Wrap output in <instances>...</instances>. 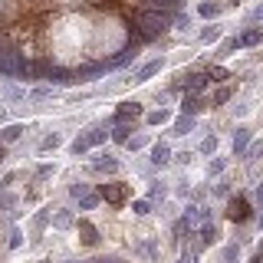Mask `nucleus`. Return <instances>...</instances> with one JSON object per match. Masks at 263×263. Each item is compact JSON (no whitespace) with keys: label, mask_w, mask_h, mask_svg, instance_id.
I'll list each match as a JSON object with an SVG mask.
<instances>
[{"label":"nucleus","mask_w":263,"mask_h":263,"mask_svg":"<svg viewBox=\"0 0 263 263\" xmlns=\"http://www.w3.org/2000/svg\"><path fill=\"white\" fill-rule=\"evenodd\" d=\"M53 164H40V168H36V178H46V175H53Z\"/></svg>","instance_id":"obj_38"},{"label":"nucleus","mask_w":263,"mask_h":263,"mask_svg":"<svg viewBox=\"0 0 263 263\" xmlns=\"http://www.w3.org/2000/svg\"><path fill=\"white\" fill-rule=\"evenodd\" d=\"M23 132H27V128H23L20 122H13V125H7L4 132H0V145H10V142H16V138H20Z\"/></svg>","instance_id":"obj_14"},{"label":"nucleus","mask_w":263,"mask_h":263,"mask_svg":"<svg viewBox=\"0 0 263 263\" xmlns=\"http://www.w3.org/2000/svg\"><path fill=\"white\" fill-rule=\"evenodd\" d=\"M224 260H227V263L237 260V247H227V250H224Z\"/></svg>","instance_id":"obj_40"},{"label":"nucleus","mask_w":263,"mask_h":263,"mask_svg":"<svg viewBox=\"0 0 263 263\" xmlns=\"http://www.w3.org/2000/svg\"><path fill=\"white\" fill-rule=\"evenodd\" d=\"M171 158H178L181 164H187V161H191V152H181V155H171Z\"/></svg>","instance_id":"obj_42"},{"label":"nucleus","mask_w":263,"mask_h":263,"mask_svg":"<svg viewBox=\"0 0 263 263\" xmlns=\"http://www.w3.org/2000/svg\"><path fill=\"white\" fill-rule=\"evenodd\" d=\"M145 145H148V135H142V132H138V135H132V138H128V145H125V148H128V152H138V148H145Z\"/></svg>","instance_id":"obj_27"},{"label":"nucleus","mask_w":263,"mask_h":263,"mask_svg":"<svg viewBox=\"0 0 263 263\" xmlns=\"http://www.w3.org/2000/svg\"><path fill=\"white\" fill-rule=\"evenodd\" d=\"M178 79H181V86H178V89H184V96H201L204 89L211 86V79H208V72H204V69L184 72V76H178Z\"/></svg>","instance_id":"obj_3"},{"label":"nucleus","mask_w":263,"mask_h":263,"mask_svg":"<svg viewBox=\"0 0 263 263\" xmlns=\"http://www.w3.org/2000/svg\"><path fill=\"white\" fill-rule=\"evenodd\" d=\"M132 132H135V128H132V125H115V128L109 132V138H112V142H115V145H128V138H132Z\"/></svg>","instance_id":"obj_15"},{"label":"nucleus","mask_w":263,"mask_h":263,"mask_svg":"<svg viewBox=\"0 0 263 263\" xmlns=\"http://www.w3.org/2000/svg\"><path fill=\"white\" fill-rule=\"evenodd\" d=\"M191 128H194V119L191 115H181V119H175V125H171V135H187Z\"/></svg>","instance_id":"obj_16"},{"label":"nucleus","mask_w":263,"mask_h":263,"mask_svg":"<svg viewBox=\"0 0 263 263\" xmlns=\"http://www.w3.org/2000/svg\"><path fill=\"white\" fill-rule=\"evenodd\" d=\"M161 66H164V60H161V56H158V60H148V63L142 66V69L135 72V79H132V82H148V79H155V76L161 72Z\"/></svg>","instance_id":"obj_5"},{"label":"nucleus","mask_w":263,"mask_h":263,"mask_svg":"<svg viewBox=\"0 0 263 263\" xmlns=\"http://www.w3.org/2000/svg\"><path fill=\"white\" fill-rule=\"evenodd\" d=\"M224 168H227L224 158H214V161L208 164V175H224Z\"/></svg>","instance_id":"obj_31"},{"label":"nucleus","mask_w":263,"mask_h":263,"mask_svg":"<svg viewBox=\"0 0 263 263\" xmlns=\"http://www.w3.org/2000/svg\"><path fill=\"white\" fill-rule=\"evenodd\" d=\"M53 224L66 230V227H72V224H76V220H72V214H69V211H60V214H56V217H53Z\"/></svg>","instance_id":"obj_26"},{"label":"nucleus","mask_w":263,"mask_h":263,"mask_svg":"<svg viewBox=\"0 0 263 263\" xmlns=\"http://www.w3.org/2000/svg\"><path fill=\"white\" fill-rule=\"evenodd\" d=\"M237 40H240V46H260L263 43V30L260 27H250V30H243Z\"/></svg>","instance_id":"obj_13"},{"label":"nucleus","mask_w":263,"mask_h":263,"mask_svg":"<svg viewBox=\"0 0 263 263\" xmlns=\"http://www.w3.org/2000/svg\"><path fill=\"white\" fill-rule=\"evenodd\" d=\"M145 119H148V125H164V122H171V112L168 109H155V112H148Z\"/></svg>","instance_id":"obj_18"},{"label":"nucleus","mask_w":263,"mask_h":263,"mask_svg":"<svg viewBox=\"0 0 263 263\" xmlns=\"http://www.w3.org/2000/svg\"><path fill=\"white\" fill-rule=\"evenodd\" d=\"M60 145H63V135H56V132H53V135H46L43 142H40V152H56Z\"/></svg>","instance_id":"obj_21"},{"label":"nucleus","mask_w":263,"mask_h":263,"mask_svg":"<svg viewBox=\"0 0 263 263\" xmlns=\"http://www.w3.org/2000/svg\"><path fill=\"white\" fill-rule=\"evenodd\" d=\"M197 237H201L197 250H201V247H211V243H217V237H220V227H217V224H201V230H197Z\"/></svg>","instance_id":"obj_8"},{"label":"nucleus","mask_w":263,"mask_h":263,"mask_svg":"<svg viewBox=\"0 0 263 263\" xmlns=\"http://www.w3.org/2000/svg\"><path fill=\"white\" fill-rule=\"evenodd\" d=\"M105 138H109V132H105V128H89V135H86V142H89V148H92V145H102L105 142Z\"/></svg>","instance_id":"obj_20"},{"label":"nucleus","mask_w":263,"mask_h":263,"mask_svg":"<svg viewBox=\"0 0 263 263\" xmlns=\"http://www.w3.org/2000/svg\"><path fill=\"white\" fill-rule=\"evenodd\" d=\"M171 161V148L164 145V142H158V145H152V164L155 168H164V164Z\"/></svg>","instance_id":"obj_9"},{"label":"nucleus","mask_w":263,"mask_h":263,"mask_svg":"<svg viewBox=\"0 0 263 263\" xmlns=\"http://www.w3.org/2000/svg\"><path fill=\"white\" fill-rule=\"evenodd\" d=\"M20 243H23V234H20V230H13V234H10V240H7V247H10V250H16Z\"/></svg>","instance_id":"obj_35"},{"label":"nucleus","mask_w":263,"mask_h":263,"mask_svg":"<svg viewBox=\"0 0 263 263\" xmlns=\"http://www.w3.org/2000/svg\"><path fill=\"white\" fill-rule=\"evenodd\" d=\"M197 13H201L204 20H214V16H220V13H224V4H217V0H201Z\"/></svg>","instance_id":"obj_11"},{"label":"nucleus","mask_w":263,"mask_h":263,"mask_svg":"<svg viewBox=\"0 0 263 263\" xmlns=\"http://www.w3.org/2000/svg\"><path fill=\"white\" fill-rule=\"evenodd\" d=\"M234 49H240V40H237V36H227L224 43H220V53H224V56H230Z\"/></svg>","instance_id":"obj_28"},{"label":"nucleus","mask_w":263,"mask_h":263,"mask_svg":"<svg viewBox=\"0 0 263 263\" xmlns=\"http://www.w3.org/2000/svg\"><path fill=\"white\" fill-rule=\"evenodd\" d=\"M191 234H194V224L187 217H178L175 220V237H191Z\"/></svg>","instance_id":"obj_19"},{"label":"nucleus","mask_w":263,"mask_h":263,"mask_svg":"<svg viewBox=\"0 0 263 263\" xmlns=\"http://www.w3.org/2000/svg\"><path fill=\"white\" fill-rule=\"evenodd\" d=\"M76 230H79V237H82V243H86V247H92L99 240V230L89 224V220H76Z\"/></svg>","instance_id":"obj_10"},{"label":"nucleus","mask_w":263,"mask_h":263,"mask_svg":"<svg viewBox=\"0 0 263 263\" xmlns=\"http://www.w3.org/2000/svg\"><path fill=\"white\" fill-rule=\"evenodd\" d=\"M260 230H263V214H260Z\"/></svg>","instance_id":"obj_44"},{"label":"nucleus","mask_w":263,"mask_h":263,"mask_svg":"<svg viewBox=\"0 0 263 263\" xmlns=\"http://www.w3.org/2000/svg\"><path fill=\"white\" fill-rule=\"evenodd\" d=\"M220 40V27H204L201 30V43H217Z\"/></svg>","instance_id":"obj_23"},{"label":"nucleus","mask_w":263,"mask_h":263,"mask_svg":"<svg viewBox=\"0 0 263 263\" xmlns=\"http://www.w3.org/2000/svg\"><path fill=\"white\" fill-rule=\"evenodd\" d=\"M4 158H7V148H4V145H0V161H4Z\"/></svg>","instance_id":"obj_43"},{"label":"nucleus","mask_w":263,"mask_h":263,"mask_svg":"<svg viewBox=\"0 0 263 263\" xmlns=\"http://www.w3.org/2000/svg\"><path fill=\"white\" fill-rule=\"evenodd\" d=\"M250 20H253V23H257V20H263V4H257V7L250 10Z\"/></svg>","instance_id":"obj_39"},{"label":"nucleus","mask_w":263,"mask_h":263,"mask_svg":"<svg viewBox=\"0 0 263 263\" xmlns=\"http://www.w3.org/2000/svg\"><path fill=\"white\" fill-rule=\"evenodd\" d=\"M204 72H208L211 82H224V79H230V69H227V66H208Z\"/></svg>","instance_id":"obj_17"},{"label":"nucleus","mask_w":263,"mask_h":263,"mask_svg":"<svg viewBox=\"0 0 263 263\" xmlns=\"http://www.w3.org/2000/svg\"><path fill=\"white\" fill-rule=\"evenodd\" d=\"M230 96H234V92H230V89L224 86V89H217V92H214L211 102H214V105H224V102H230Z\"/></svg>","instance_id":"obj_30"},{"label":"nucleus","mask_w":263,"mask_h":263,"mask_svg":"<svg viewBox=\"0 0 263 263\" xmlns=\"http://www.w3.org/2000/svg\"><path fill=\"white\" fill-rule=\"evenodd\" d=\"M187 27H191V16H187L184 10H181V13H175V20H171V30H181V33H184Z\"/></svg>","instance_id":"obj_22"},{"label":"nucleus","mask_w":263,"mask_h":263,"mask_svg":"<svg viewBox=\"0 0 263 263\" xmlns=\"http://www.w3.org/2000/svg\"><path fill=\"white\" fill-rule=\"evenodd\" d=\"M132 211H135L138 217H145V214L152 211V201H132Z\"/></svg>","instance_id":"obj_32"},{"label":"nucleus","mask_w":263,"mask_h":263,"mask_svg":"<svg viewBox=\"0 0 263 263\" xmlns=\"http://www.w3.org/2000/svg\"><path fill=\"white\" fill-rule=\"evenodd\" d=\"M250 217H253L250 197L237 194V197H230V201H227V220H230V224H247Z\"/></svg>","instance_id":"obj_2"},{"label":"nucleus","mask_w":263,"mask_h":263,"mask_svg":"<svg viewBox=\"0 0 263 263\" xmlns=\"http://www.w3.org/2000/svg\"><path fill=\"white\" fill-rule=\"evenodd\" d=\"M69 152H72V155H86V152H89V142H86V135L72 138V142H69Z\"/></svg>","instance_id":"obj_24"},{"label":"nucleus","mask_w":263,"mask_h":263,"mask_svg":"<svg viewBox=\"0 0 263 263\" xmlns=\"http://www.w3.org/2000/svg\"><path fill=\"white\" fill-rule=\"evenodd\" d=\"M253 201H257V204H263V184H257V187H253Z\"/></svg>","instance_id":"obj_41"},{"label":"nucleus","mask_w":263,"mask_h":263,"mask_svg":"<svg viewBox=\"0 0 263 263\" xmlns=\"http://www.w3.org/2000/svg\"><path fill=\"white\" fill-rule=\"evenodd\" d=\"M250 142H253V132L247 128V125H240L234 132V155H243L247 148H250Z\"/></svg>","instance_id":"obj_6"},{"label":"nucleus","mask_w":263,"mask_h":263,"mask_svg":"<svg viewBox=\"0 0 263 263\" xmlns=\"http://www.w3.org/2000/svg\"><path fill=\"white\" fill-rule=\"evenodd\" d=\"M243 155H247L250 161H253V158H260V155H263V142H250V148H247Z\"/></svg>","instance_id":"obj_34"},{"label":"nucleus","mask_w":263,"mask_h":263,"mask_svg":"<svg viewBox=\"0 0 263 263\" xmlns=\"http://www.w3.org/2000/svg\"><path fill=\"white\" fill-rule=\"evenodd\" d=\"M96 194L102 197L105 204H112V208H125L128 197H132V187L125 184V181H109V184H102Z\"/></svg>","instance_id":"obj_1"},{"label":"nucleus","mask_w":263,"mask_h":263,"mask_svg":"<svg viewBox=\"0 0 263 263\" xmlns=\"http://www.w3.org/2000/svg\"><path fill=\"white\" fill-rule=\"evenodd\" d=\"M197 260V250H181V257H178V263H194Z\"/></svg>","instance_id":"obj_36"},{"label":"nucleus","mask_w":263,"mask_h":263,"mask_svg":"<svg viewBox=\"0 0 263 263\" xmlns=\"http://www.w3.org/2000/svg\"><path fill=\"white\" fill-rule=\"evenodd\" d=\"M201 152H204V155H214V152H217V138H214V135H208V138L201 142Z\"/></svg>","instance_id":"obj_33"},{"label":"nucleus","mask_w":263,"mask_h":263,"mask_svg":"<svg viewBox=\"0 0 263 263\" xmlns=\"http://www.w3.org/2000/svg\"><path fill=\"white\" fill-rule=\"evenodd\" d=\"M69 194H72V197H82V194H89V187H86V184H79V181H76V184L69 187Z\"/></svg>","instance_id":"obj_37"},{"label":"nucleus","mask_w":263,"mask_h":263,"mask_svg":"<svg viewBox=\"0 0 263 263\" xmlns=\"http://www.w3.org/2000/svg\"><path fill=\"white\" fill-rule=\"evenodd\" d=\"M142 112H145L142 102H135V99H125V102H119V109H115L112 125H128V122H135Z\"/></svg>","instance_id":"obj_4"},{"label":"nucleus","mask_w":263,"mask_h":263,"mask_svg":"<svg viewBox=\"0 0 263 263\" xmlns=\"http://www.w3.org/2000/svg\"><path fill=\"white\" fill-rule=\"evenodd\" d=\"M92 171H105V175H112V171H119V158H112V155H99L92 161Z\"/></svg>","instance_id":"obj_12"},{"label":"nucleus","mask_w":263,"mask_h":263,"mask_svg":"<svg viewBox=\"0 0 263 263\" xmlns=\"http://www.w3.org/2000/svg\"><path fill=\"white\" fill-rule=\"evenodd\" d=\"M204 109H208V102H204L201 96H184V99H181V112L191 115V119H194L197 112H204Z\"/></svg>","instance_id":"obj_7"},{"label":"nucleus","mask_w":263,"mask_h":263,"mask_svg":"<svg viewBox=\"0 0 263 263\" xmlns=\"http://www.w3.org/2000/svg\"><path fill=\"white\" fill-rule=\"evenodd\" d=\"M99 201H102V197H99V194H92V191H89V194H82V197H79V208H82V211H92V208H96V204H99Z\"/></svg>","instance_id":"obj_25"},{"label":"nucleus","mask_w":263,"mask_h":263,"mask_svg":"<svg viewBox=\"0 0 263 263\" xmlns=\"http://www.w3.org/2000/svg\"><path fill=\"white\" fill-rule=\"evenodd\" d=\"M161 197H164V181H155L152 191H148V201H161Z\"/></svg>","instance_id":"obj_29"}]
</instances>
